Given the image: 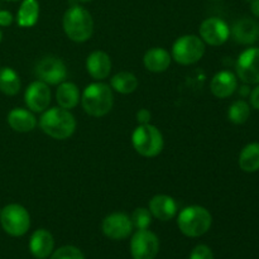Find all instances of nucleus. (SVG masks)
Wrapping results in <instances>:
<instances>
[{
  "label": "nucleus",
  "mask_w": 259,
  "mask_h": 259,
  "mask_svg": "<svg viewBox=\"0 0 259 259\" xmlns=\"http://www.w3.org/2000/svg\"><path fill=\"white\" fill-rule=\"evenodd\" d=\"M39 126L48 137L62 141L70 138L75 133L76 119L67 109L52 108L43 111L39 119Z\"/></svg>",
  "instance_id": "1"
},
{
  "label": "nucleus",
  "mask_w": 259,
  "mask_h": 259,
  "mask_svg": "<svg viewBox=\"0 0 259 259\" xmlns=\"http://www.w3.org/2000/svg\"><path fill=\"white\" fill-rule=\"evenodd\" d=\"M81 104L85 113L95 118L106 115L114 105L113 90L104 82L90 83L83 90Z\"/></svg>",
  "instance_id": "2"
},
{
  "label": "nucleus",
  "mask_w": 259,
  "mask_h": 259,
  "mask_svg": "<svg viewBox=\"0 0 259 259\" xmlns=\"http://www.w3.org/2000/svg\"><path fill=\"white\" fill-rule=\"evenodd\" d=\"M63 30L71 40L77 43L86 42L94 33V20L85 8L71 7L63 15Z\"/></svg>",
  "instance_id": "3"
},
{
  "label": "nucleus",
  "mask_w": 259,
  "mask_h": 259,
  "mask_svg": "<svg viewBox=\"0 0 259 259\" xmlns=\"http://www.w3.org/2000/svg\"><path fill=\"white\" fill-rule=\"evenodd\" d=\"M212 217L210 211L199 205L185 207L177 217V225L186 237L197 238L207 233L211 228Z\"/></svg>",
  "instance_id": "4"
},
{
  "label": "nucleus",
  "mask_w": 259,
  "mask_h": 259,
  "mask_svg": "<svg viewBox=\"0 0 259 259\" xmlns=\"http://www.w3.org/2000/svg\"><path fill=\"white\" fill-rule=\"evenodd\" d=\"M132 143L137 153L148 158L158 156L164 146L163 136L159 129L152 124L137 126L132 134Z\"/></svg>",
  "instance_id": "5"
},
{
  "label": "nucleus",
  "mask_w": 259,
  "mask_h": 259,
  "mask_svg": "<svg viewBox=\"0 0 259 259\" xmlns=\"http://www.w3.org/2000/svg\"><path fill=\"white\" fill-rule=\"evenodd\" d=\"M205 53V43L200 37L186 34L177 38L172 46V58L180 65H194Z\"/></svg>",
  "instance_id": "6"
},
{
  "label": "nucleus",
  "mask_w": 259,
  "mask_h": 259,
  "mask_svg": "<svg viewBox=\"0 0 259 259\" xmlns=\"http://www.w3.org/2000/svg\"><path fill=\"white\" fill-rule=\"evenodd\" d=\"M0 224L7 234L23 237L29 230L30 215L22 205L9 204L0 211Z\"/></svg>",
  "instance_id": "7"
},
{
  "label": "nucleus",
  "mask_w": 259,
  "mask_h": 259,
  "mask_svg": "<svg viewBox=\"0 0 259 259\" xmlns=\"http://www.w3.org/2000/svg\"><path fill=\"white\" fill-rule=\"evenodd\" d=\"M34 73L38 80L47 85H60L67 77V67L61 58L47 56L37 63Z\"/></svg>",
  "instance_id": "8"
},
{
  "label": "nucleus",
  "mask_w": 259,
  "mask_h": 259,
  "mask_svg": "<svg viewBox=\"0 0 259 259\" xmlns=\"http://www.w3.org/2000/svg\"><path fill=\"white\" fill-rule=\"evenodd\" d=\"M159 252V240L148 229L137 230L131 240V254L133 259H154Z\"/></svg>",
  "instance_id": "9"
},
{
  "label": "nucleus",
  "mask_w": 259,
  "mask_h": 259,
  "mask_svg": "<svg viewBox=\"0 0 259 259\" xmlns=\"http://www.w3.org/2000/svg\"><path fill=\"white\" fill-rule=\"evenodd\" d=\"M199 32L204 43L210 46H222L229 39L230 28L223 19L212 17L201 23Z\"/></svg>",
  "instance_id": "10"
},
{
  "label": "nucleus",
  "mask_w": 259,
  "mask_h": 259,
  "mask_svg": "<svg viewBox=\"0 0 259 259\" xmlns=\"http://www.w3.org/2000/svg\"><path fill=\"white\" fill-rule=\"evenodd\" d=\"M237 75L245 83H259V48H248L237 61Z\"/></svg>",
  "instance_id": "11"
},
{
  "label": "nucleus",
  "mask_w": 259,
  "mask_h": 259,
  "mask_svg": "<svg viewBox=\"0 0 259 259\" xmlns=\"http://www.w3.org/2000/svg\"><path fill=\"white\" fill-rule=\"evenodd\" d=\"M103 233L113 240L126 239L133 232L132 219L124 212H113L103 220Z\"/></svg>",
  "instance_id": "12"
},
{
  "label": "nucleus",
  "mask_w": 259,
  "mask_h": 259,
  "mask_svg": "<svg viewBox=\"0 0 259 259\" xmlns=\"http://www.w3.org/2000/svg\"><path fill=\"white\" fill-rule=\"evenodd\" d=\"M25 105L33 113H43L51 104V90L47 83L34 81L27 88L24 93Z\"/></svg>",
  "instance_id": "13"
},
{
  "label": "nucleus",
  "mask_w": 259,
  "mask_h": 259,
  "mask_svg": "<svg viewBox=\"0 0 259 259\" xmlns=\"http://www.w3.org/2000/svg\"><path fill=\"white\" fill-rule=\"evenodd\" d=\"M230 33L237 43L253 45L259 39V23L252 18H242L234 23Z\"/></svg>",
  "instance_id": "14"
},
{
  "label": "nucleus",
  "mask_w": 259,
  "mask_h": 259,
  "mask_svg": "<svg viewBox=\"0 0 259 259\" xmlns=\"http://www.w3.org/2000/svg\"><path fill=\"white\" fill-rule=\"evenodd\" d=\"M149 211L156 219L168 222L176 217L177 204L168 195H156L149 200Z\"/></svg>",
  "instance_id": "15"
},
{
  "label": "nucleus",
  "mask_w": 259,
  "mask_h": 259,
  "mask_svg": "<svg viewBox=\"0 0 259 259\" xmlns=\"http://www.w3.org/2000/svg\"><path fill=\"white\" fill-rule=\"evenodd\" d=\"M86 70L95 80H104L110 75L111 60L104 51H94L86 60Z\"/></svg>",
  "instance_id": "16"
},
{
  "label": "nucleus",
  "mask_w": 259,
  "mask_h": 259,
  "mask_svg": "<svg viewBox=\"0 0 259 259\" xmlns=\"http://www.w3.org/2000/svg\"><path fill=\"white\" fill-rule=\"evenodd\" d=\"M55 247V239L52 234L46 229H38L29 239V250L34 258L46 259L50 257Z\"/></svg>",
  "instance_id": "17"
},
{
  "label": "nucleus",
  "mask_w": 259,
  "mask_h": 259,
  "mask_svg": "<svg viewBox=\"0 0 259 259\" xmlns=\"http://www.w3.org/2000/svg\"><path fill=\"white\" fill-rule=\"evenodd\" d=\"M238 88V80L237 76L230 71H220L217 75L212 77L211 82H210V89L211 93L214 94L217 98L225 99L229 98L230 95L235 93Z\"/></svg>",
  "instance_id": "18"
},
{
  "label": "nucleus",
  "mask_w": 259,
  "mask_h": 259,
  "mask_svg": "<svg viewBox=\"0 0 259 259\" xmlns=\"http://www.w3.org/2000/svg\"><path fill=\"white\" fill-rule=\"evenodd\" d=\"M8 124L13 131L19 132V133H28L37 126V119L29 110L15 108L8 114Z\"/></svg>",
  "instance_id": "19"
},
{
  "label": "nucleus",
  "mask_w": 259,
  "mask_h": 259,
  "mask_svg": "<svg viewBox=\"0 0 259 259\" xmlns=\"http://www.w3.org/2000/svg\"><path fill=\"white\" fill-rule=\"evenodd\" d=\"M171 55L164 48L154 47L147 51L143 57V63L151 72H164L171 65Z\"/></svg>",
  "instance_id": "20"
},
{
  "label": "nucleus",
  "mask_w": 259,
  "mask_h": 259,
  "mask_svg": "<svg viewBox=\"0 0 259 259\" xmlns=\"http://www.w3.org/2000/svg\"><path fill=\"white\" fill-rule=\"evenodd\" d=\"M56 99L60 105V108L63 109H73L77 106L78 101L81 100L80 91L78 88L73 82H68V81H63L58 85L57 93H56Z\"/></svg>",
  "instance_id": "21"
},
{
  "label": "nucleus",
  "mask_w": 259,
  "mask_h": 259,
  "mask_svg": "<svg viewBox=\"0 0 259 259\" xmlns=\"http://www.w3.org/2000/svg\"><path fill=\"white\" fill-rule=\"evenodd\" d=\"M39 17V4L37 0H23L17 14L18 25L22 28H29L37 23Z\"/></svg>",
  "instance_id": "22"
},
{
  "label": "nucleus",
  "mask_w": 259,
  "mask_h": 259,
  "mask_svg": "<svg viewBox=\"0 0 259 259\" xmlns=\"http://www.w3.org/2000/svg\"><path fill=\"white\" fill-rule=\"evenodd\" d=\"M239 167L244 172L252 174L259 169V143H250L242 149Z\"/></svg>",
  "instance_id": "23"
},
{
  "label": "nucleus",
  "mask_w": 259,
  "mask_h": 259,
  "mask_svg": "<svg viewBox=\"0 0 259 259\" xmlns=\"http://www.w3.org/2000/svg\"><path fill=\"white\" fill-rule=\"evenodd\" d=\"M19 75L12 67L0 68V91L8 96L17 95L20 91Z\"/></svg>",
  "instance_id": "24"
},
{
  "label": "nucleus",
  "mask_w": 259,
  "mask_h": 259,
  "mask_svg": "<svg viewBox=\"0 0 259 259\" xmlns=\"http://www.w3.org/2000/svg\"><path fill=\"white\" fill-rule=\"evenodd\" d=\"M111 89L116 91L119 94H132L137 90L138 88V78L134 73L126 72V71H123V72H119L116 75H114L110 80Z\"/></svg>",
  "instance_id": "25"
},
{
  "label": "nucleus",
  "mask_w": 259,
  "mask_h": 259,
  "mask_svg": "<svg viewBox=\"0 0 259 259\" xmlns=\"http://www.w3.org/2000/svg\"><path fill=\"white\" fill-rule=\"evenodd\" d=\"M250 115V108L244 100H237L229 106L228 118L233 124H244Z\"/></svg>",
  "instance_id": "26"
},
{
  "label": "nucleus",
  "mask_w": 259,
  "mask_h": 259,
  "mask_svg": "<svg viewBox=\"0 0 259 259\" xmlns=\"http://www.w3.org/2000/svg\"><path fill=\"white\" fill-rule=\"evenodd\" d=\"M132 223H133V228L137 230L148 229L149 225L152 224V214L149 209L146 207H138L132 214Z\"/></svg>",
  "instance_id": "27"
},
{
  "label": "nucleus",
  "mask_w": 259,
  "mask_h": 259,
  "mask_svg": "<svg viewBox=\"0 0 259 259\" xmlns=\"http://www.w3.org/2000/svg\"><path fill=\"white\" fill-rule=\"evenodd\" d=\"M51 259H85L83 253L73 245H65L55 250Z\"/></svg>",
  "instance_id": "28"
},
{
  "label": "nucleus",
  "mask_w": 259,
  "mask_h": 259,
  "mask_svg": "<svg viewBox=\"0 0 259 259\" xmlns=\"http://www.w3.org/2000/svg\"><path fill=\"white\" fill-rule=\"evenodd\" d=\"M189 259H214V254L207 245L200 244L192 249Z\"/></svg>",
  "instance_id": "29"
},
{
  "label": "nucleus",
  "mask_w": 259,
  "mask_h": 259,
  "mask_svg": "<svg viewBox=\"0 0 259 259\" xmlns=\"http://www.w3.org/2000/svg\"><path fill=\"white\" fill-rule=\"evenodd\" d=\"M151 111L147 110V109H141V110L137 113V120H138L139 125H143V124H149L151 121Z\"/></svg>",
  "instance_id": "30"
},
{
  "label": "nucleus",
  "mask_w": 259,
  "mask_h": 259,
  "mask_svg": "<svg viewBox=\"0 0 259 259\" xmlns=\"http://www.w3.org/2000/svg\"><path fill=\"white\" fill-rule=\"evenodd\" d=\"M12 13L8 10H0V27H9L13 23Z\"/></svg>",
  "instance_id": "31"
},
{
  "label": "nucleus",
  "mask_w": 259,
  "mask_h": 259,
  "mask_svg": "<svg viewBox=\"0 0 259 259\" xmlns=\"http://www.w3.org/2000/svg\"><path fill=\"white\" fill-rule=\"evenodd\" d=\"M250 104H252L253 108L259 110V83L250 91Z\"/></svg>",
  "instance_id": "32"
},
{
  "label": "nucleus",
  "mask_w": 259,
  "mask_h": 259,
  "mask_svg": "<svg viewBox=\"0 0 259 259\" xmlns=\"http://www.w3.org/2000/svg\"><path fill=\"white\" fill-rule=\"evenodd\" d=\"M250 10H252L254 17L259 18V0H252L250 2Z\"/></svg>",
  "instance_id": "33"
},
{
  "label": "nucleus",
  "mask_w": 259,
  "mask_h": 259,
  "mask_svg": "<svg viewBox=\"0 0 259 259\" xmlns=\"http://www.w3.org/2000/svg\"><path fill=\"white\" fill-rule=\"evenodd\" d=\"M247 94H250L249 88H248V86H243V88H242V95H247Z\"/></svg>",
  "instance_id": "34"
},
{
  "label": "nucleus",
  "mask_w": 259,
  "mask_h": 259,
  "mask_svg": "<svg viewBox=\"0 0 259 259\" xmlns=\"http://www.w3.org/2000/svg\"><path fill=\"white\" fill-rule=\"evenodd\" d=\"M2 39H3V32L2 29H0V42H2Z\"/></svg>",
  "instance_id": "35"
},
{
  "label": "nucleus",
  "mask_w": 259,
  "mask_h": 259,
  "mask_svg": "<svg viewBox=\"0 0 259 259\" xmlns=\"http://www.w3.org/2000/svg\"><path fill=\"white\" fill-rule=\"evenodd\" d=\"M5 2H19V0H5Z\"/></svg>",
  "instance_id": "36"
},
{
  "label": "nucleus",
  "mask_w": 259,
  "mask_h": 259,
  "mask_svg": "<svg viewBox=\"0 0 259 259\" xmlns=\"http://www.w3.org/2000/svg\"><path fill=\"white\" fill-rule=\"evenodd\" d=\"M80 2H83V3H86V2H91V0H80Z\"/></svg>",
  "instance_id": "37"
},
{
  "label": "nucleus",
  "mask_w": 259,
  "mask_h": 259,
  "mask_svg": "<svg viewBox=\"0 0 259 259\" xmlns=\"http://www.w3.org/2000/svg\"><path fill=\"white\" fill-rule=\"evenodd\" d=\"M245 2H252V0H245Z\"/></svg>",
  "instance_id": "38"
}]
</instances>
